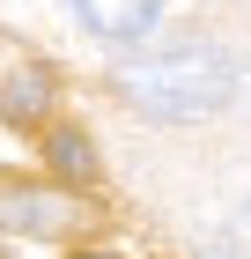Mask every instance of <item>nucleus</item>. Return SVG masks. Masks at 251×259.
<instances>
[{"label": "nucleus", "mask_w": 251, "mask_h": 259, "mask_svg": "<svg viewBox=\"0 0 251 259\" xmlns=\"http://www.w3.org/2000/svg\"><path fill=\"white\" fill-rule=\"evenodd\" d=\"M118 97L133 111H148V119L192 126V119H214V111L236 104V60L222 45H170L155 60L118 67Z\"/></svg>", "instance_id": "1"}, {"label": "nucleus", "mask_w": 251, "mask_h": 259, "mask_svg": "<svg viewBox=\"0 0 251 259\" xmlns=\"http://www.w3.org/2000/svg\"><path fill=\"white\" fill-rule=\"evenodd\" d=\"M0 222L8 230H37V237H59V230H74L81 207L59 193H30V185H0Z\"/></svg>", "instance_id": "2"}, {"label": "nucleus", "mask_w": 251, "mask_h": 259, "mask_svg": "<svg viewBox=\"0 0 251 259\" xmlns=\"http://www.w3.org/2000/svg\"><path fill=\"white\" fill-rule=\"evenodd\" d=\"M74 15L96 30L104 45H140L163 22V0H74Z\"/></svg>", "instance_id": "3"}, {"label": "nucleus", "mask_w": 251, "mask_h": 259, "mask_svg": "<svg viewBox=\"0 0 251 259\" xmlns=\"http://www.w3.org/2000/svg\"><path fill=\"white\" fill-rule=\"evenodd\" d=\"M44 111H52V74L44 67H15L0 81V119L8 126H37Z\"/></svg>", "instance_id": "4"}, {"label": "nucleus", "mask_w": 251, "mask_h": 259, "mask_svg": "<svg viewBox=\"0 0 251 259\" xmlns=\"http://www.w3.org/2000/svg\"><path fill=\"white\" fill-rule=\"evenodd\" d=\"M44 163H52L59 185H96V141L81 126H52L44 134Z\"/></svg>", "instance_id": "5"}, {"label": "nucleus", "mask_w": 251, "mask_h": 259, "mask_svg": "<svg viewBox=\"0 0 251 259\" xmlns=\"http://www.w3.org/2000/svg\"><path fill=\"white\" fill-rule=\"evenodd\" d=\"M214 244H222V259H251V193H236V200H229V215H222Z\"/></svg>", "instance_id": "6"}, {"label": "nucleus", "mask_w": 251, "mask_h": 259, "mask_svg": "<svg viewBox=\"0 0 251 259\" xmlns=\"http://www.w3.org/2000/svg\"><path fill=\"white\" fill-rule=\"evenodd\" d=\"M89 259H104V252H89Z\"/></svg>", "instance_id": "7"}]
</instances>
